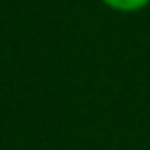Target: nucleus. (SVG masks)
Listing matches in <instances>:
<instances>
[{"label":"nucleus","instance_id":"obj_1","mask_svg":"<svg viewBox=\"0 0 150 150\" xmlns=\"http://www.w3.org/2000/svg\"><path fill=\"white\" fill-rule=\"evenodd\" d=\"M105 9L117 14H138L150 7V0H98Z\"/></svg>","mask_w":150,"mask_h":150}]
</instances>
